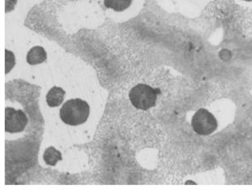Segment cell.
I'll return each instance as SVG.
<instances>
[{"instance_id":"cell-2","label":"cell","mask_w":252,"mask_h":190,"mask_svg":"<svg viewBox=\"0 0 252 190\" xmlns=\"http://www.w3.org/2000/svg\"><path fill=\"white\" fill-rule=\"evenodd\" d=\"M159 89H154L144 84H139L131 90L130 100L136 109L147 111L156 106Z\"/></svg>"},{"instance_id":"cell-3","label":"cell","mask_w":252,"mask_h":190,"mask_svg":"<svg viewBox=\"0 0 252 190\" xmlns=\"http://www.w3.org/2000/svg\"><path fill=\"white\" fill-rule=\"evenodd\" d=\"M191 125L194 132L199 135L207 136L218 128V123L212 113L204 109H200L193 116Z\"/></svg>"},{"instance_id":"cell-9","label":"cell","mask_w":252,"mask_h":190,"mask_svg":"<svg viewBox=\"0 0 252 190\" xmlns=\"http://www.w3.org/2000/svg\"><path fill=\"white\" fill-rule=\"evenodd\" d=\"M243 1H247V2H252V0H243Z\"/></svg>"},{"instance_id":"cell-7","label":"cell","mask_w":252,"mask_h":190,"mask_svg":"<svg viewBox=\"0 0 252 190\" xmlns=\"http://www.w3.org/2000/svg\"><path fill=\"white\" fill-rule=\"evenodd\" d=\"M132 0H104V4L108 8L117 12H122L129 8Z\"/></svg>"},{"instance_id":"cell-5","label":"cell","mask_w":252,"mask_h":190,"mask_svg":"<svg viewBox=\"0 0 252 190\" xmlns=\"http://www.w3.org/2000/svg\"><path fill=\"white\" fill-rule=\"evenodd\" d=\"M47 59V54L44 48L35 46L32 48L27 56V62L31 65L41 64Z\"/></svg>"},{"instance_id":"cell-1","label":"cell","mask_w":252,"mask_h":190,"mask_svg":"<svg viewBox=\"0 0 252 190\" xmlns=\"http://www.w3.org/2000/svg\"><path fill=\"white\" fill-rule=\"evenodd\" d=\"M90 114V107L88 103L80 98L67 100L63 105L60 111L62 121L73 126L86 123Z\"/></svg>"},{"instance_id":"cell-8","label":"cell","mask_w":252,"mask_h":190,"mask_svg":"<svg viewBox=\"0 0 252 190\" xmlns=\"http://www.w3.org/2000/svg\"><path fill=\"white\" fill-rule=\"evenodd\" d=\"M43 158L46 164L52 166L56 165L58 161L63 159L61 153L53 146L45 151Z\"/></svg>"},{"instance_id":"cell-6","label":"cell","mask_w":252,"mask_h":190,"mask_svg":"<svg viewBox=\"0 0 252 190\" xmlns=\"http://www.w3.org/2000/svg\"><path fill=\"white\" fill-rule=\"evenodd\" d=\"M66 92L62 88L54 87L48 92L46 98L49 107L54 108L60 106L64 100Z\"/></svg>"},{"instance_id":"cell-4","label":"cell","mask_w":252,"mask_h":190,"mask_svg":"<svg viewBox=\"0 0 252 190\" xmlns=\"http://www.w3.org/2000/svg\"><path fill=\"white\" fill-rule=\"evenodd\" d=\"M28 123L26 114L22 110L13 108H5V131L10 133L21 132L25 129Z\"/></svg>"}]
</instances>
